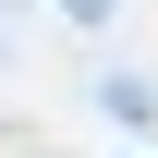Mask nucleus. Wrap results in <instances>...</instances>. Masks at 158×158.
<instances>
[{
  "label": "nucleus",
  "mask_w": 158,
  "mask_h": 158,
  "mask_svg": "<svg viewBox=\"0 0 158 158\" xmlns=\"http://www.w3.org/2000/svg\"><path fill=\"white\" fill-rule=\"evenodd\" d=\"M110 12H122V0H61V24H110Z\"/></svg>",
  "instance_id": "nucleus-2"
},
{
  "label": "nucleus",
  "mask_w": 158,
  "mask_h": 158,
  "mask_svg": "<svg viewBox=\"0 0 158 158\" xmlns=\"http://www.w3.org/2000/svg\"><path fill=\"white\" fill-rule=\"evenodd\" d=\"M110 122H158V85L146 73H110Z\"/></svg>",
  "instance_id": "nucleus-1"
}]
</instances>
